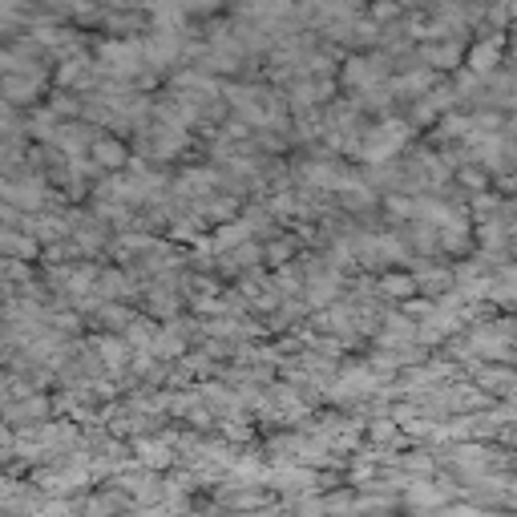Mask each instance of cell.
<instances>
[{"instance_id":"8992f818","label":"cell","mask_w":517,"mask_h":517,"mask_svg":"<svg viewBox=\"0 0 517 517\" xmlns=\"http://www.w3.org/2000/svg\"><path fill=\"white\" fill-rule=\"evenodd\" d=\"M372 65H376V61H352V65H347V81H352V85H356V81H372V77H376Z\"/></svg>"},{"instance_id":"7a4b0ae2","label":"cell","mask_w":517,"mask_h":517,"mask_svg":"<svg viewBox=\"0 0 517 517\" xmlns=\"http://www.w3.org/2000/svg\"><path fill=\"white\" fill-rule=\"evenodd\" d=\"M93 158H97L101 166H122V162H126V146L114 142V137H97V142H93Z\"/></svg>"},{"instance_id":"277c9868","label":"cell","mask_w":517,"mask_h":517,"mask_svg":"<svg viewBox=\"0 0 517 517\" xmlns=\"http://www.w3.org/2000/svg\"><path fill=\"white\" fill-rule=\"evenodd\" d=\"M247 235H251V226H243V222H230V226H222V230H218V247L226 251V247H235V243H243Z\"/></svg>"},{"instance_id":"52a82bcc","label":"cell","mask_w":517,"mask_h":517,"mask_svg":"<svg viewBox=\"0 0 517 517\" xmlns=\"http://www.w3.org/2000/svg\"><path fill=\"white\" fill-rule=\"evenodd\" d=\"M457 57H461V53H457V49H449V44H445V49H432V61H436L440 69H449V61H457Z\"/></svg>"},{"instance_id":"3957f363","label":"cell","mask_w":517,"mask_h":517,"mask_svg":"<svg viewBox=\"0 0 517 517\" xmlns=\"http://www.w3.org/2000/svg\"><path fill=\"white\" fill-rule=\"evenodd\" d=\"M497 57H501V37H497V41H489V44H477L473 57H469V65H473L477 73H485V69H493V65H497Z\"/></svg>"},{"instance_id":"6da1fadb","label":"cell","mask_w":517,"mask_h":517,"mask_svg":"<svg viewBox=\"0 0 517 517\" xmlns=\"http://www.w3.org/2000/svg\"><path fill=\"white\" fill-rule=\"evenodd\" d=\"M404 137H408V126H404V122H388V126L372 129V142L364 146V158H368V162H384V154L400 150Z\"/></svg>"},{"instance_id":"5b68a950","label":"cell","mask_w":517,"mask_h":517,"mask_svg":"<svg viewBox=\"0 0 517 517\" xmlns=\"http://www.w3.org/2000/svg\"><path fill=\"white\" fill-rule=\"evenodd\" d=\"M416 287V279L412 275H384V291L388 295H408Z\"/></svg>"}]
</instances>
